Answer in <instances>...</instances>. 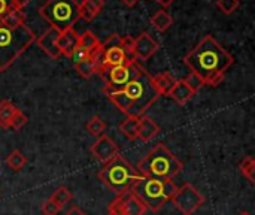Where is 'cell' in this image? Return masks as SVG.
Returning a JSON list of instances; mask_svg holds the SVG:
<instances>
[{
	"mask_svg": "<svg viewBox=\"0 0 255 215\" xmlns=\"http://www.w3.org/2000/svg\"><path fill=\"white\" fill-rule=\"evenodd\" d=\"M191 73L197 75L203 85L217 87L223 82L235 57L215 40L214 36H205L184 58Z\"/></svg>",
	"mask_w": 255,
	"mask_h": 215,
	"instance_id": "1",
	"label": "cell"
},
{
	"mask_svg": "<svg viewBox=\"0 0 255 215\" xmlns=\"http://www.w3.org/2000/svg\"><path fill=\"white\" fill-rule=\"evenodd\" d=\"M103 93L127 117H142L160 97L152 82V76L145 69L124 87L117 90L103 88Z\"/></svg>",
	"mask_w": 255,
	"mask_h": 215,
	"instance_id": "2",
	"label": "cell"
},
{
	"mask_svg": "<svg viewBox=\"0 0 255 215\" xmlns=\"http://www.w3.org/2000/svg\"><path fill=\"white\" fill-rule=\"evenodd\" d=\"M184 169V163L164 145L157 144L139 163L137 171L140 177L154 180H172Z\"/></svg>",
	"mask_w": 255,
	"mask_h": 215,
	"instance_id": "3",
	"label": "cell"
},
{
	"mask_svg": "<svg viewBox=\"0 0 255 215\" xmlns=\"http://www.w3.org/2000/svg\"><path fill=\"white\" fill-rule=\"evenodd\" d=\"M178 187L172 180H154L140 177L131 187L130 193H133L146 210L152 213H158L176 193Z\"/></svg>",
	"mask_w": 255,
	"mask_h": 215,
	"instance_id": "4",
	"label": "cell"
},
{
	"mask_svg": "<svg viewBox=\"0 0 255 215\" xmlns=\"http://www.w3.org/2000/svg\"><path fill=\"white\" fill-rule=\"evenodd\" d=\"M34 40L36 36L27 24L10 28L0 22V72L9 69Z\"/></svg>",
	"mask_w": 255,
	"mask_h": 215,
	"instance_id": "5",
	"label": "cell"
},
{
	"mask_svg": "<svg viewBox=\"0 0 255 215\" xmlns=\"http://www.w3.org/2000/svg\"><path fill=\"white\" fill-rule=\"evenodd\" d=\"M99 178L109 190L118 196L127 193L130 187L140 178V175L123 156L118 154L105 163V166L99 171Z\"/></svg>",
	"mask_w": 255,
	"mask_h": 215,
	"instance_id": "6",
	"label": "cell"
},
{
	"mask_svg": "<svg viewBox=\"0 0 255 215\" xmlns=\"http://www.w3.org/2000/svg\"><path fill=\"white\" fill-rule=\"evenodd\" d=\"M39 13L51 27L63 31L79 19V3L76 0H46Z\"/></svg>",
	"mask_w": 255,
	"mask_h": 215,
	"instance_id": "7",
	"label": "cell"
},
{
	"mask_svg": "<svg viewBox=\"0 0 255 215\" xmlns=\"http://www.w3.org/2000/svg\"><path fill=\"white\" fill-rule=\"evenodd\" d=\"M142 70L143 67L137 63V60H130L126 64L109 67L102 78L105 81V88L109 90L121 88L126 84H128L133 78H136Z\"/></svg>",
	"mask_w": 255,
	"mask_h": 215,
	"instance_id": "8",
	"label": "cell"
},
{
	"mask_svg": "<svg viewBox=\"0 0 255 215\" xmlns=\"http://www.w3.org/2000/svg\"><path fill=\"white\" fill-rule=\"evenodd\" d=\"M170 201L184 215H193L205 204L203 195L190 183L178 189Z\"/></svg>",
	"mask_w": 255,
	"mask_h": 215,
	"instance_id": "9",
	"label": "cell"
},
{
	"mask_svg": "<svg viewBox=\"0 0 255 215\" xmlns=\"http://www.w3.org/2000/svg\"><path fill=\"white\" fill-rule=\"evenodd\" d=\"M90 151H91V154H93V157H94L96 160L103 162V163L112 160L115 156L120 154L118 145H117V144L112 141V138H109L108 135L99 136V139L91 145Z\"/></svg>",
	"mask_w": 255,
	"mask_h": 215,
	"instance_id": "10",
	"label": "cell"
},
{
	"mask_svg": "<svg viewBox=\"0 0 255 215\" xmlns=\"http://www.w3.org/2000/svg\"><path fill=\"white\" fill-rule=\"evenodd\" d=\"M160 49V45L157 40H154V37L149 33H142L134 39V58L137 60H148L151 58L157 51Z\"/></svg>",
	"mask_w": 255,
	"mask_h": 215,
	"instance_id": "11",
	"label": "cell"
},
{
	"mask_svg": "<svg viewBox=\"0 0 255 215\" xmlns=\"http://www.w3.org/2000/svg\"><path fill=\"white\" fill-rule=\"evenodd\" d=\"M58 34H60V30L54 28V27H49L39 39H37V45L42 51H45L51 58L57 60L61 57V52L58 49V45H57V40H58Z\"/></svg>",
	"mask_w": 255,
	"mask_h": 215,
	"instance_id": "12",
	"label": "cell"
},
{
	"mask_svg": "<svg viewBox=\"0 0 255 215\" xmlns=\"http://www.w3.org/2000/svg\"><path fill=\"white\" fill-rule=\"evenodd\" d=\"M78 43H79V34L73 30V27L60 31L57 45H58V49H60L61 55L70 58V54H72V51L76 48Z\"/></svg>",
	"mask_w": 255,
	"mask_h": 215,
	"instance_id": "13",
	"label": "cell"
},
{
	"mask_svg": "<svg viewBox=\"0 0 255 215\" xmlns=\"http://www.w3.org/2000/svg\"><path fill=\"white\" fill-rule=\"evenodd\" d=\"M194 94H196V93L187 85V82H185L184 79H179V81L175 82V85L172 87V90L169 91L167 96L172 97L178 105L184 106V105H187V103L193 99Z\"/></svg>",
	"mask_w": 255,
	"mask_h": 215,
	"instance_id": "14",
	"label": "cell"
},
{
	"mask_svg": "<svg viewBox=\"0 0 255 215\" xmlns=\"http://www.w3.org/2000/svg\"><path fill=\"white\" fill-rule=\"evenodd\" d=\"M103 6L105 0H82L79 3V18L91 21L102 12Z\"/></svg>",
	"mask_w": 255,
	"mask_h": 215,
	"instance_id": "15",
	"label": "cell"
},
{
	"mask_svg": "<svg viewBox=\"0 0 255 215\" xmlns=\"http://www.w3.org/2000/svg\"><path fill=\"white\" fill-rule=\"evenodd\" d=\"M160 133V127L158 124L149 118V117H140V123H139V136L137 139L143 141V142H149L152 141L157 135Z\"/></svg>",
	"mask_w": 255,
	"mask_h": 215,
	"instance_id": "16",
	"label": "cell"
},
{
	"mask_svg": "<svg viewBox=\"0 0 255 215\" xmlns=\"http://www.w3.org/2000/svg\"><path fill=\"white\" fill-rule=\"evenodd\" d=\"M124 198V215H145L148 211L145 205L130 192L123 195Z\"/></svg>",
	"mask_w": 255,
	"mask_h": 215,
	"instance_id": "17",
	"label": "cell"
},
{
	"mask_svg": "<svg viewBox=\"0 0 255 215\" xmlns=\"http://www.w3.org/2000/svg\"><path fill=\"white\" fill-rule=\"evenodd\" d=\"M152 82L158 91L160 96H167L169 91L172 90V87L175 85L176 79L172 76L170 72H163V73H158L155 76H152Z\"/></svg>",
	"mask_w": 255,
	"mask_h": 215,
	"instance_id": "18",
	"label": "cell"
},
{
	"mask_svg": "<svg viewBox=\"0 0 255 215\" xmlns=\"http://www.w3.org/2000/svg\"><path fill=\"white\" fill-rule=\"evenodd\" d=\"M139 123L140 117H126V120L120 124V132L128 141H136L139 136Z\"/></svg>",
	"mask_w": 255,
	"mask_h": 215,
	"instance_id": "19",
	"label": "cell"
},
{
	"mask_svg": "<svg viewBox=\"0 0 255 215\" xmlns=\"http://www.w3.org/2000/svg\"><path fill=\"white\" fill-rule=\"evenodd\" d=\"M0 22L4 24L6 27H10V28H16L22 24H25V13L22 9H16V7H12L9 12H6L1 18H0Z\"/></svg>",
	"mask_w": 255,
	"mask_h": 215,
	"instance_id": "20",
	"label": "cell"
},
{
	"mask_svg": "<svg viewBox=\"0 0 255 215\" xmlns=\"http://www.w3.org/2000/svg\"><path fill=\"white\" fill-rule=\"evenodd\" d=\"M151 24H152V27H154L157 31L163 33V31H166L169 27H172L173 18H172V15H170L169 12H166L164 9H160V10H157V12L151 16Z\"/></svg>",
	"mask_w": 255,
	"mask_h": 215,
	"instance_id": "21",
	"label": "cell"
},
{
	"mask_svg": "<svg viewBox=\"0 0 255 215\" xmlns=\"http://www.w3.org/2000/svg\"><path fill=\"white\" fill-rule=\"evenodd\" d=\"M130 60L131 58H128L121 48H111V49L105 51V61H106L108 67L121 66V64H126ZM133 60H136V58H133Z\"/></svg>",
	"mask_w": 255,
	"mask_h": 215,
	"instance_id": "22",
	"label": "cell"
},
{
	"mask_svg": "<svg viewBox=\"0 0 255 215\" xmlns=\"http://www.w3.org/2000/svg\"><path fill=\"white\" fill-rule=\"evenodd\" d=\"M16 111H18V108L10 100L0 102V127L9 129L10 120H12V117L15 115Z\"/></svg>",
	"mask_w": 255,
	"mask_h": 215,
	"instance_id": "23",
	"label": "cell"
},
{
	"mask_svg": "<svg viewBox=\"0 0 255 215\" xmlns=\"http://www.w3.org/2000/svg\"><path fill=\"white\" fill-rule=\"evenodd\" d=\"M25 163H27V159H25V156H24L19 150H13V151L7 156V159H6V165H7L13 172L21 171V169L25 166Z\"/></svg>",
	"mask_w": 255,
	"mask_h": 215,
	"instance_id": "24",
	"label": "cell"
},
{
	"mask_svg": "<svg viewBox=\"0 0 255 215\" xmlns=\"http://www.w3.org/2000/svg\"><path fill=\"white\" fill-rule=\"evenodd\" d=\"M54 204H57L61 210L64 208V205H67L70 201H72V192L67 189V187H58L54 193H52V196L49 198Z\"/></svg>",
	"mask_w": 255,
	"mask_h": 215,
	"instance_id": "25",
	"label": "cell"
},
{
	"mask_svg": "<svg viewBox=\"0 0 255 215\" xmlns=\"http://www.w3.org/2000/svg\"><path fill=\"white\" fill-rule=\"evenodd\" d=\"M79 45H81L82 48H85L88 52H91L96 46L100 45V40L97 39V36H96L93 31L85 30L82 34H79Z\"/></svg>",
	"mask_w": 255,
	"mask_h": 215,
	"instance_id": "26",
	"label": "cell"
},
{
	"mask_svg": "<svg viewBox=\"0 0 255 215\" xmlns=\"http://www.w3.org/2000/svg\"><path fill=\"white\" fill-rule=\"evenodd\" d=\"M85 129L93 135V136H102V135H105V130H106V124H105V121L99 117V115H94L88 123H87V126H85Z\"/></svg>",
	"mask_w": 255,
	"mask_h": 215,
	"instance_id": "27",
	"label": "cell"
},
{
	"mask_svg": "<svg viewBox=\"0 0 255 215\" xmlns=\"http://www.w3.org/2000/svg\"><path fill=\"white\" fill-rule=\"evenodd\" d=\"M239 169H241V174L244 175V177H247L248 180H250V183H255V177H254V172H255V160L250 156V157H247V159H244L242 160V163L239 165Z\"/></svg>",
	"mask_w": 255,
	"mask_h": 215,
	"instance_id": "28",
	"label": "cell"
},
{
	"mask_svg": "<svg viewBox=\"0 0 255 215\" xmlns=\"http://www.w3.org/2000/svg\"><path fill=\"white\" fill-rule=\"evenodd\" d=\"M76 70L79 72L81 76H84V78H87V79L91 78L93 75H96V67H94L93 60L90 58V55H88L87 60H84L82 63L76 64Z\"/></svg>",
	"mask_w": 255,
	"mask_h": 215,
	"instance_id": "29",
	"label": "cell"
},
{
	"mask_svg": "<svg viewBox=\"0 0 255 215\" xmlns=\"http://www.w3.org/2000/svg\"><path fill=\"white\" fill-rule=\"evenodd\" d=\"M108 215H124V198L118 195L108 207Z\"/></svg>",
	"mask_w": 255,
	"mask_h": 215,
	"instance_id": "30",
	"label": "cell"
},
{
	"mask_svg": "<svg viewBox=\"0 0 255 215\" xmlns=\"http://www.w3.org/2000/svg\"><path fill=\"white\" fill-rule=\"evenodd\" d=\"M120 48L124 51V54L128 58H131V60L134 58V54H133V51H134V37L133 36H124V37H121Z\"/></svg>",
	"mask_w": 255,
	"mask_h": 215,
	"instance_id": "31",
	"label": "cell"
},
{
	"mask_svg": "<svg viewBox=\"0 0 255 215\" xmlns=\"http://www.w3.org/2000/svg\"><path fill=\"white\" fill-rule=\"evenodd\" d=\"M217 6L224 15H230L239 7V0H218Z\"/></svg>",
	"mask_w": 255,
	"mask_h": 215,
	"instance_id": "32",
	"label": "cell"
},
{
	"mask_svg": "<svg viewBox=\"0 0 255 215\" xmlns=\"http://www.w3.org/2000/svg\"><path fill=\"white\" fill-rule=\"evenodd\" d=\"M88 55H90V52L78 43V45H76V48H75V49L72 51V54H70V60H72V61H73V64L76 66V64L82 63L84 60H87V58H88Z\"/></svg>",
	"mask_w": 255,
	"mask_h": 215,
	"instance_id": "33",
	"label": "cell"
},
{
	"mask_svg": "<svg viewBox=\"0 0 255 215\" xmlns=\"http://www.w3.org/2000/svg\"><path fill=\"white\" fill-rule=\"evenodd\" d=\"M25 124H27V117H25V114H24L22 111L18 109V111L15 112V115L12 117V120H10L9 129H12V130H19V129H22Z\"/></svg>",
	"mask_w": 255,
	"mask_h": 215,
	"instance_id": "34",
	"label": "cell"
},
{
	"mask_svg": "<svg viewBox=\"0 0 255 215\" xmlns=\"http://www.w3.org/2000/svg\"><path fill=\"white\" fill-rule=\"evenodd\" d=\"M120 43H121V36L118 33H112L103 43H102V49L103 51H108L111 48H120Z\"/></svg>",
	"mask_w": 255,
	"mask_h": 215,
	"instance_id": "35",
	"label": "cell"
},
{
	"mask_svg": "<svg viewBox=\"0 0 255 215\" xmlns=\"http://www.w3.org/2000/svg\"><path fill=\"white\" fill-rule=\"evenodd\" d=\"M184 81L187 82V85H188L194 93H197L202 87H205V85H203V81H202L197 75H194V73H190Z\"/></svg>",
	"mask_w": 255,
	"mask_h": 215,
	"instance_id": "36",
	"label": "cell"
},
{
	"mask_svg": "<svg viewBox=\"0 0 255 215\" xmlns=\"http://www.w3.org/2000/svg\"><path fill=\"white\" fill-rule=\"evenodd\" d=\"M42 214L43 215H57L60 211H61V208L57 205V204H54L51 199H48L43 205H42Z\"/></svg>",
	"mask_w": 255,
	"mask_h": 215,
	"instance_id": "37",
	"label": "cell"
},
{
	"mask_svg": "<svg viewBox=\"0 0 255 215\" xmlns=\"http://www.w3.org/2000/svg\"><path fill=\"white\" fill-rule=\"evenodd\" d=\"M12 7H13L12 0H0V18H1L6 12H9Z\"/></svg>",
	"mask_w": 255,
	"mask_h": 215,
	"instance_id": "38",
	"label": "cell"
},
{
	"mask_svg": "<svg viewBox=\"0 0 255 215\" xmlns=\"http://www.w3.org/2000/svg\"><path fill=\"white\" fill-rule=\"evenodd\" d=\"M30 1H31V0H12V4H13V7H16V9H22V7L27 6Z\"/></svg>",
	"mask_w": 255,
	"mask_h": 215,
	"instance_id": "39",
	"label": "cell"
},
{
	"mask_svg": "<svg viewBox=\"0 0 255 215\" xmlns=\"http://www.w3.org/2000/svg\"><path fill=\"white\" fill-rule=\"evenodd\" d=\"M64 215H87L81 208H78V207H72L67 213Z\"/></svg>",
	"mask_w": 255,
	"mask_h": 215,
	"instance_id": "40",
	"label": "cell"
},
{
	"mask_svg": "<svg viewBox=\"0 0 255 215\" xmlns=\"http://www.w3.org/2000/svg\"><path fill=\"white\" fill-rule=\"evenodd\" d=\"M157 3H160L161 6H164V7H167V6H170L175 0H155Z\"/></svg>",
	"mask_w": 255,
	"mask_h": 215,
	"instance_id": "41",
	"label": "cell"
},
{
	"mask_svg": "<svg viewBox=\"0 0 255 215\" xmlns=\"http://www.w3.org/2000/svg\"><path fill=\"white\" fill-rule=\"evenodd\" d=\"M121 1H123L124 4H127V6H130V7H133L139 0H121Z\"/></svg>",
	"mask_w": 255,
	"mask_h": 215,
	"instance_id": "42",
	"label": "cell"
},
{
	"mask_svg": "<svg viewBox=\"0 0 255 215\" xmlns=\"http://www.w3.org/2000/svg\"><path fill=\"white\" fill-rule=\"evenodd\" d=\"M239 215H253L251 213H248V211H244V213H241Z\"/></svg>",
	"mask_w": 255,
	"mask_h": 215,
	"instance_id": "43",
	"label": "cell"
}]
</instances>
